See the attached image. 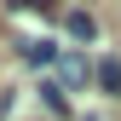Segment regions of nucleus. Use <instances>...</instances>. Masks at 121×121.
<instances>
[{
	"mask_svg": "<svg viewBox=\"0 0 121 121\" xmlns=\"http://www.w3.org/2000/svg\"><path fill=\"white\" fill-rule=\"evenodd\" d=\"M58 75H64V81H58V86H69V92H81V86H86V81H92V75H98V69H92V64H86V58H81V52H64V58H58Z\"/></svg>",
	"mask_w": 121,
	"mask_h": 121,
	"instance_id": "obj_1",
	"label": "nucleus"
},
{
	"mask_svg": "<svg viewBox=\"0 0 121 121\" xmlns=\"http://www.w3.org/2000/svg\"><path fill=\"white\" fill-rule=\"evenodd\" d=\"M23 64L46 69V64H58V46H52V40H23Z\"/></svg>",
	"mask_w": 121,
	"mask_h": 121,
	"instance_id": "obj_2",
	"label": "nucleus"
},
{
	"mask_svg": "<svg viewBox=\"0 0 121 121\" xmlns=\"http://www.w3.org/2000/svg\"><path fill=\"white\" fill-rule=\"evenodd\" d=\"M64 29H69V40H92V35H98L92 12H69V17H64Z\"/></svg>",
	"mask_w": 121,
	"mask_h": 121,
	"instance_id": "obj_3",
	"label": "nucleus"
},
{
	"mask_svg": "<svg viewBox=\"0 0 121 121\" xmlns=\"http://www.w3.org/2000/svg\"><path fill=\"white\" fill-rule=\"evenodd\" d=\"M98 86L110 98H121V58H104V64H98Z\"/></svg>",
	"mask_w": 121,
	"mask_h": 121,
	"instance_id": "obj_4",
	"label": "nucleus"
},
{
	"mask_svg": "<svg viewBox=\"0 0 121 121\" xmlns=\"http://www.w3.org/2000/svg\"><path fill=\"white\" fill-rule=\"evenodd\" d=\"M40 104H46L52 115H69V92H64L58 81H46V86H40Z\"/></svg>",
	"mask_w": 121,
	"mask_h": 121,
	"instance_id": "obj_5",
	"label": "nucleus"
},
{
	"mask_svg": "<svg viewBox=\"0 0 121 121\" xmlns=\"http://www.w3.org/2000/svg\"><path fill=\"white\" fill-rule=\"evenodd\" d=\"M86 121H98V115H86Z\"/></svg>",
	"mask_w": 121,
	"mask_h": 121,
	"instance_id": "obj_6",
	"label": "nucleus"
}]
</instances>
